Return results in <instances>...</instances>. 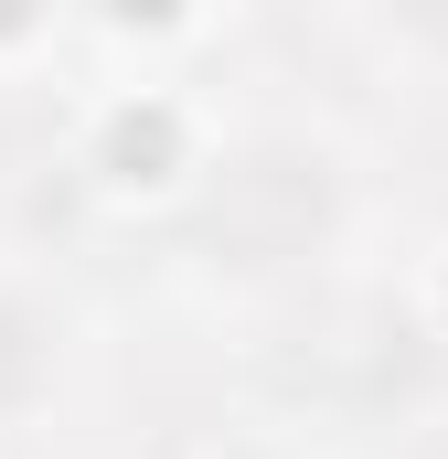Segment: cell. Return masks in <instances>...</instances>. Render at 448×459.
<instances>
[{"label":"cell","mask_w":448,"mask_h":459,"mask_svg":"<svg viewBox=\"0 0 448 459\" xmlns=\"http://www.w3.org/2000/svg\"><path fill=\"white\" fill-rule=\"evenodd\" d=\"M203 256L235 267V278H267V267H299L321 235H332V171L310 150H246L203 182Z\"/></svg>","instance_id":"cell-1"},{"label":"cell","mask_w":448,"mask_h":459,"mask_svg":"<svg viewBox=\"0 0 448 459\" xmlns=\"http://www.w3.org/2000/svg\"><path fill=\"white\" fill-rule=\"evenodd\" d=\"M32 385H43V332L22 299H0V406H22Z\"/></svg>","instance_id":"cell-2"}]
</instances>
